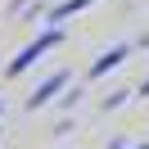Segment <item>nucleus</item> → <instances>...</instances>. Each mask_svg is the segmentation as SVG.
Segmentation results:
<instances>
[{
  "mask_svg": "<svg viewBox=\"0 0 149 149\" xmlns=\"http://www.w3.org/2000/svg\"><path fill=\"white\" fill-rule=\"evenodd\" d=\"M127 100H131V91H113L109 100L100 104V109H104V113H113V109H122V104H127Z\"/></svg>",
  "mask_w": 149,
  "mask_h": 149,
  "instance_id": "5",
  "label": "nucleus"
},
{
  "mask_svg": "<svg viewBox=\"0 0 149 149\" xmlns=\"http://www.w3.org/2000/svg\"><path fill=\"white\" fill-rule=\"evenodd\" d=\"M63 36H68V27H59V23H50L45 32H36V36H32L27 45L18 50V54L5 63V77H23L27 68H36V63H41V54H50L54 45H63Z\"/></svg>",
  "mask_w": 149,
  "mask_h": 149,
  "instance_id": "1",
  "label": "nucleus"
},
{
  "mask_svg": "<svg viewBox=\"0 0 149 149\" xmlns=\"http://www.w3.org/2000/svg\"><path fill=\"white\" fill-rule=\"evenodd\" d=\"M131 100H149V77H145V81L136 86V91H131Z\"/></svg>",
  "mask_w": 149,
  "mask_h": 149,
  "instance_id": "6",
  "label": "nucleus"
},
{
  "mask_svg": "<svg viewBox=\"0 0 149 149\" xmlns=\"http://www.w3.org/2000/svg\"><path fill=\"white\" fill-rule=\"evenodd\" d=\"M95 0H59L54 9H50V23H68L72 14H81V9H91Z\"/></svg>",
  "mask_w": 149,
  "mask_h": 149,
  "instance_id": "4",
  "label": "nucleus"
},
{
  "mask_svg": "<svg viewBox=\"0 0 149 149\" xmlns=\"http://www.w3.org/2000/svg\"><path fill=\"white\" fill-rule=\"evenodd\" d=\"M131 54H136V45H131V41H118V45H109V50H104V54L95 59L91 68H86V81H100V77H109L113 68H122Z\"/></svg>",
  "mask_w": 149,
  "mask_h": 149,
  "instance_id": "2",
  "label": "nucleus"
},
{
  "mask_svg": "<svg viewBox=\"0 0 149 149\" xmlns=\"http://www.w3.org/2000/svg\"><path fill=\"white\" fill-rule=\"evenodd\" d=\"M0 118H5V109H0Z\"/></svg>",
  "mask_w": 149,
  "mask_h": 149,
  "instance_id": "8",
  "label": "nucleus"
},
{
  "mask_svg": "<svg viewBox=\"0 0 149 149\" xmlns=\"http://www.w3.org/2000/svg\"><path fill=\"white\" fill-rule=\"evenodd\" d=\"M68 81H72V77H68V72H54V77H45V81H41L36 91L27 95V104H23V109H27V113H36V109H45V104H54V95L63 91Z\"/></svg>",
  "mask_w": 149,
  "mask_h": 149,
  "instance_id": "3",
  "label": "nucleus"
},
{
  "mask_svg": "<svg viewBox=\"0 0 149 149\" xmlns=\"http://www.w3.org/2000/svg\"><path fill=\"white\" fill-rule=\"evenodd\" d=\"M122 149H149V140H140V145H122Z\"/></svg>",
  "mask_w": 149,
  "mask_h": 149,
  "instance_id": "7",
  "label": "nucleus"
}]
</instances>
